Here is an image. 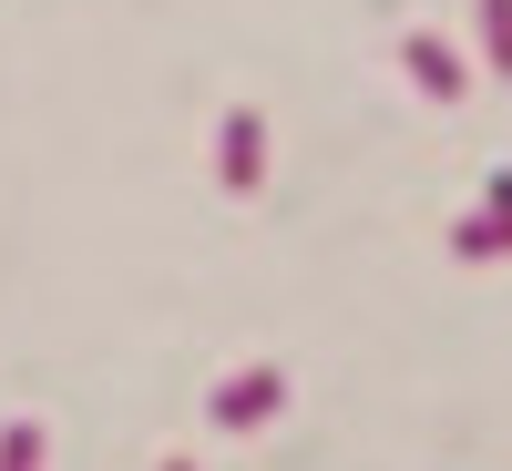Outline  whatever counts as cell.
I'll use <instances>...</instances> for the list:
<instances>
[{
  "mask_svg": "<svg viewBox=\"0 0 512 471\" xmlns=\"http://www.w3.org/2000/svg\"><path fill=\"white\" fill-rule=\"evenodd\" d=\"M492 52H502V72H512V0H492Z\"/></svg>",
  "mask_w": 512,
  "mask_h": 471,
  "instance_id": "1",
  "label": "cell"
}]
</instances>
